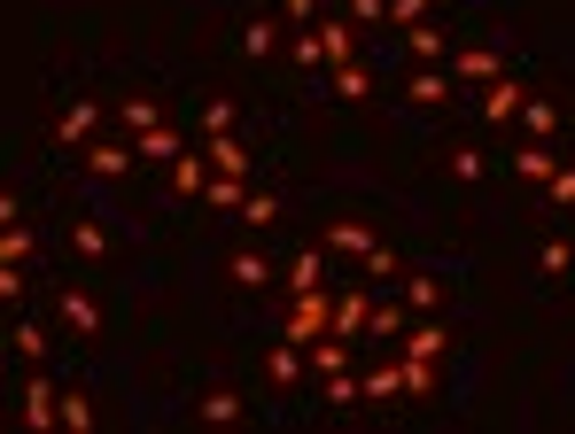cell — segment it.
<instances>
[{"label":"cell","mask_w":575,"mask_h":434,"mask_svg":"<svg viewBox=\"0 0 575 434\" xmlns=\"http://www.w3.org/2000/svg\"><path fill=\"white\" fill-rule=\"evenodd\" d=\"M326 326H335V295H326V288H296L288 295V341H319Z\"/></svg>","instance_id":"cell-1"},{"label":"cell","mask_w":575,"mask_h":434,"mask_svg":"<svg viewBox=\"0 0 575 434\" xmlns=\"http://www.w3.org/2000/svg\"><path fill=\"white\" fill-rule=\"evenodd\" d=\"M16 419L32 426V434H47V426H62V388L39 373V380H24V396H16Z\"/></svg>","instance_id":"cell-2"},{"label":"cell","mask_w":575,"mask_h":434,"mask_svg":"<svg viewBox=\"0 0 575 434\" xmlns=\"http://www.w3.org/2000/svg\"><path fill=\"white\" fill-rule=\"evenodd\" d=\"M451 78L482 94L490 78H506V55H498V47H482V39H467V47H451Z\"/></svg>","instance_id":"cell-3"},{"label":"cell","mask_w":575,"mask_h":434,"mask_svg":"<svg viewBox=\"0 0 575 434\" xmlns=\"http://www.w3.org/2000/svg\"><path fill=\"white\" fill-rule=\"evenodd\" d=\"M78 163H87L94 179H125V171H133L140 155H133V140H102V132H94L87 148H78Z\"/></svg>","instance_id":"cell-4"},{"label":"cell","mask_w":575,"mask_h":434,"mask_svg":"<svg viewBox=\"0 0 575 434\" xmlns=\"http://www.w3.org/2000/svg\"><path fill=\"white\" fill-rule=\"evenodd\" d=\"M366 318H373V295H366V280H350V288L335 295V326H326V333H335V341H358Z\"/></svg>","instance_id":"cell-5"},{"label":"cell","mask_w":575,"mask_h":434,"mask_svg":"<svg viewBox=\"0 0 575 434\" xmlns=\"http://www.w3.org/2000/svg\"><path fill=\"white\" fill-rule=\"evenodd\" d=\"M444 350H451V333H444V318H436V310H421L413 326H404V357H428V365H436Z\"/></svg>","instance_id":"cell-6"},{"label":"cell","mask_w":575,"mask_h":434,"mask_svg":"<svg viewBox=\"0 0 575 434\" xmlns=\"http://www.w3.org/2000/svg\"><path fill=\"white\" fill-rule=\"evenodd\" d=\"M203 163L218 171V179H250V148H241L233 132H210L203 140Z\"/></svg>","instance_id":"cell-7"},{"label":"cell","mask_w":575,"mask_h":434,"mask_svg":"<svg viewBox=\"0 0 575 434\" xmlns=\"http://www.w3.org/2000/svg\"><path fill=\"white\" fill-rule=\"evenodd\" d=\"M521 102H529V94H521L514 78H490V85H482V117H490V125H514Z\"/></svg>","instance_id":"cell-8"},{"label":"cell","mask_w":575,"mask_h":434,"mask_svg":"<svg viewBox=\"0 0 575 434\" xmlns=\"http://www.w3.org/2000/svg\"><path fill=\"white\" fill-rule=\"evenodd\" d=\"M55 132H62V148H87V140H94V132H102V102H70V109H62V125H55Z\"/></svg>","instance_id":"cell-9"},{"label":"cell","mask_w":575,"mask_h":434,"mask_svg":"<svg viewBox=\"0 0 575 434\" xmlns=\"http://www.w3.org/2000/svg\"><path fill=\"white\" fill-rule=\"evenodd\" d=\"M552 171H560V155H552V140H529V148L514 155V179H529V187H544V179H552Z\"/></svg>","instance_id":"cell-10"},{"label":"cell","mask_w":575,"mask_h":434,"mask_svg":"<svg viewBox=\"0 0 575 434\" xmlns=\"http://www.w3.org/2000/svg\"><path fill=\"white\" fill-rule=\"evenodd\" d=\"M366 248H373V233H366L358 218H335V225H326V256H350V265H358Z\"/></svg>","instance_id":"cell-11"},{"label":"cell","mask_w":575,"mask_h":434,"mask_svg":"<svg viewBox=\"0 0 575 434\" xmlns=\"http://www.w3.org/2000/svg\"><path fill=\"white\" fill-rule=\"evenodd\" d=\"M303 365H311L319 380H335V373H350V341H335V333H319V341H311V357H303Z\"/></svg>","instance_id":"cell-12"},{"label":"cell","mask_w":575,"mask_h":434,"mask_svg":"<svg viewBox=\"0 0 575 434\" xmlns=\"http://www.w3.org/2000/svg\"><path fill=\"white\" fill-rule=\"evenodd\" d=\"M62 326H70V333H102V310H94L87 288H62Z\"/></svg>","instance_id":"cell-13"},{"label":"cell","mask_w":575,"mask_h":434,"mask_svg":"<svg viewBox=\"0 0 575 434\" xmlns=\"http://www.w3.org/2000/svg\"><path fill=\"white\" fill-rule=\"evenodd\" d=\"M187 140L172 132V125H148V132H133V155H148V163H172Z\"/></svg>","instance_id":"cell-14"},{"label":"cell","mask_w":575,"mask_h":434,"mask_svg":"<svg viewBox=\"0 0 575 434\" xmlns=\"http://www.w3.org/2000/svg\"><path fill=\"white\" fill-rule=\"evenodd\" d=\"M203 202H210L218 218H241V202H250V179H218V171H210V187H203Z\"/></svg>","instance_id":"cell-15"},{"label":"cell","mask_w":575,"mask_h":434,"mask_svg":"<svg viewBox=\"0 0 575 434\" xmlns=\"http://www.w3.org/2000/svg\"><path fill=\"white\" fill-rule=\"evenodd\" d=\"M514 125H521V132H529V140H552V132H560V109H552V102H544V94H529V102H521V117H514Z\"/></svg>","instance_id":"cell-16"},{"label":"cell","mask_w":575,"mask_h":434,"mask_svg":"<svg viewBox=\"0 0 575 434\" xmlns=\"http://www.w3.org/2000/svg\"><path fill=\"white\" fill-rule=\"evenodd\" d=\"M226 280H233V288H265V280H273V265H265L257 248H233V265H226Z\"/></svg>","instance_id":"cell-17"},{"label":"cell","mask_w":575,"mask_h":434,"mask_svg":"<svg viewBox=\"0 0 575 434\" xmlns=\"http://www.w3.org/2000/svg\"><path fill=\"white\" fill-rule=\"evenodd\" d=\"M413 102H428V109H436V102H451V70L421 62V70H413Z\"/></svg>","instance_id":"cell-18"},{"label":"cell","mask_w":575,"mask_h":434,"mask_svg":"<svg viewBox=\"0 0 575 434\" xmlns=\"http://www.w3.org/2000/svg\"><path fill=\"white\" fill-rule=\"evenodd\" d=\"M172 187H180V195H203V187H210V163L180 148V155H172Z\"/></svg>","instance_id":"cell-19"},{"label":"cell","mask_w":575,"mask_h":434,"mask_svg":"<svg viewBox=\"0 0 575 434\" xmlns=\"http://www.w3.org/2000/svg\"><path fill=\"white\" fill-rule=\"evenodd\" d=\"M396 373H404V396H413V403L436 396V365H428V357H396Z\"/></svg>","instance_id":"cell-20"},{"label":"cell","mask_w":575,"mask_h":434,"mask_svg":"<svg viewBox=\"0 0 575 434\" xmlns=\"http://www.w3.org/2000/svg\"><path fill=\"white\" fill-rule=\"evenodd\" d=\"M296 288H326V248H303L296 265H288V295Z\"/></svg>","instance_id":"cell-21"},{"label":"cell","mask_w":575,"mask_h":434,"mask_svg":"<svg viewBox=\"0 0 575 434\" xmlns=\"http://www.w3.org/2000/svg\"><path fill=\"white\" fill-rule=\"evenodd\" d=\"M288 62H296V70H326V55H319V24L288 32Z\"/></svg>","instance_id":"cell-22"},{"label":"cell","mask_w":575,"mask_h":434,"mask_svg":"<svg viewBox=\"0 0 575 434\" xmlns=\"http://www.w3.org/2000/svg\"><path fill=\"white\" fill-rule=\"evenodd\" d=\"M350 39H358L350 24H319V55H326V70H335V62H358V55H350Z\"/></svg>","instance_id":"cell-23"},{"label":"cell","mask_w":575,"mask_h":434,"mask_svg":"<svg viewBox=\"0 0 575 434\" xmlns=\"http://www.w3.org/2000/svg\"><path fill=\"white\" fill-rule=\"evenodd\" d=\"M273 47H280V24H273V16H257V24H241V55H257V62H265Z\"/></svg>","instance_id":"cell-24"},{"label":"cell","mask_w":575,"mask_h":434,"mask_svg":"<svg viewBox=\"0 0 575 434\" xmlns=\"http://www.w3.org/2000/svg\"><path fill=\"white\" fill-rule=\"evenodd\" d=\"M195 411H203L210 426H233V419H241V396H233V388H210V396H203Z\"/></svg>","instance_id":"cell-25"},{"label":"cell","mask_w":575,"mask_h":434,"mask_svg":"<svg viewBox=\"0 0 575 434\" xmlns=\"http://www.w3.org/2000/svg\"><path fill=\"white\" fill-rule=\"evenodd\" d=\"M335 94H343V102H366V94H373L366 62H335Z\"/></svg>","instance_id":"cell-26"},{"label":"cell","mask_w":575,"mask_h":434,"mask_svg":"<svg viewBox=\"0 0 575 434\" xmlns=\"http://www.w3.org/2000/svg\"><path fill=\"white\" fill-rule=\"evenodd\" d=\"M265 373H273L280 388H296V380H303V357H296V341H288V350H273V357H265Z\"/></svg>","instance_id":"cell-27"},{"label":"cell","mask_w":575,"mask_h":434,"mask_svg":"<svg viewBox=\"0 0 575 434\" xmlns=\"http://www.w3.org/2000/svg\"><path fill=\"white\" fill-rule=\"evenodd\" d=\"M117 117H125V132H148V125H163V109H156V102H140V94H133V102H117Z\"/></svg>","instance_id":"cell-28"},{"label":"cell","mask_w":575,"mask_h":434,"mask_svg":"<svg viewBox=\"0 0 575 434\" xmlns=\"http://www.w3.org/2000/svg\"><path fill=\"white\" fill-rule=\"evenodd\" d=\"M366 396H373V403L404 396V373H396V365H373V373H366Z\"/></svg>","instance_id":"cell-29"},{"label":"cell","mask_w":575,"mask_h":434,"mask_svg":"<svg viewBox=\"0 0 575 434\" xmlns=\"http://www.w3.org/2000/svg\"><path fill=\"white\" fill-rule=\"evenodd\" d=\"M9 341H16V357H24V365H47V333H39V326H16Z\"/></svg>","instance_id":"cell-30"},{"label":"cell","mask_w":575,"mask_h":434,"mask_svg":"<svg viewBox=\"0 0 575 434\" xmlns=\"http://www.w3.org/2000/svg\"><path fill=\"white\" fill-rule=\"evenodd\" d=\"M32 256V233L24 225H0V265H24Z\"/></svg>","instance_id":"cell-31"},{"label":"cell","mask_w":575,"mask_h":434,"mask_svg":"<svg viewBox=\"0 0 575 434\" xmlns=\"http://www.w3.org/2000/svg\"><path fill=\"white\" fill-rule=\"evenodd\" d=\"M413 55H421V62H451V47H444V32H428V24H413Z\"/></svg>","instance_id":"cell-32"},{"label":"cell","mask_w":575,"mask_h":434,"mask_svg":"<svg viewBox=\"0 0 575 434\" xmlns=\"http://www.w3.org/2000/svg\"><path fill=\"white\" fill-rule=\"evenodd\" d=\"M366 333H373V341H396V333H404V310H389V303H373V318H366Z\"/></svg>","instance_id":"cell-33"},{"label":"cell","mask_w":575,"mask_h":434,"mask_svg":"<svg viewBox=\"0 0 575 434\" xmlns=\"http://www.w3.org/2000/svg\"><path fill=\"white\" fill-rule=\"evenodd\" d=\"M70 241H78V256H110V225H94V218H87V225H78Z\"/></svg>","instance_id":"cell-34"},{"label":"cell","mask_w":575,"mask_h":434,"mask_svg":"<svg viewBox=\"0 0 575 434\" xmlns=\"http://www.w3.org/2000/svg\"><path fill=\"white\" fill-rule=\"evenodd\" d=\"M326 403H343V411H350V403H366V380H350V373H335V380H326Z\"/></svg>","instance_id":"cell-35"},{"label":"cell","mask_w":575,"mask_h":434,"mask_svg":"<svg viewBox=\"0 0 575 434\" xmlns=\"http://www.w3.org/2000/svg\"><path fill=\"white\" fill-rule=\"evenodd\" d=\"M544 195H552L560 210H575V163H560V171H552V179H544Z\"/></svg>","instance_id":"cell-36"},{"label":"cell","mask_w":575,"mask_h":434,"mask_svg":"<svg viewBox=\"0 0 575 434\" xmlns=\"http://www.w3.org/2000/svg\"><path fill=\"white\" fill-rule=\"evenodd\" d=\"M203 132H233V102H226V94L203 102Z\"/></svg>","instance_id":"cell-37"},{"label":"cell","mask_w":575,"mask_h":434,"mask_svg":"<svg viewBox=\"0 0 575 434\" xmlns=\"http://www.w3.org/2000/svg\"><path fill=\"white\" fill-rule=\"evenodd\" d=\"M537 265H544V272H552V280H560V272H567V265H575V248H567V241H544V248H537Z\"/></svg>","instance_id":"cell-38"},{"label":"cell","mask_w":575,"mask_h":434,"mask_svg":"<svg viewBox=\"0 0 575 434\" xmlns=\"http://www.w3.org/2000/svg\"><path fill=\"white\" fill-rule=\"evenodd\" d=\"M62 426L87 434V426H94V403H87V396H62Z\"/></svg>","instance_id":"cell-39"},{"label":"cell","mask_w":575,"mask_h":434,"mask_svg":"<svg viewBox=\"0 0 575 434\" xmlns=\"http://www.w3.org/2000/svg\"><path fill=\"white\" fill-rule=\"evenodd\" d=\"M482 171H490V155H474V148H459V155H451V179H467V187H474Z\"/></svg>","instance_id":"cell-40"},{"label":"cell","mask_w":575,"mask_h":434,"mask_svg":"<svg viewBox=\"0 0 575 434\" xmlns=\"http://www.w3.org/2000/svg\"><path fill=\"white\" fill-rule=\"evenodd\" d=\"M358 265H366V280H389V272H396V256H389V248H381V241H373V248H366V256H358Z\"/></svg>","instance_id":"cell-41"},{"label":"cell","mask_w":575,"mask_h":434,"mask_svg":"<svg viewBox=\"0 0 575 434\" xmlns=\"http://www.w3.org/2000/svg\"><path fill=\"white\" fill-rule=\"evenodd\" d=\"M280 210H273V195H250V202H241V225H273Z\"/></svg>","instance_id":"cell-42"},{"label":"cell","mask_w":575,"mask_h":434,"mask_svg":"<svg viewBox=\"0 0 575 434\" xmlns=\"http://www.w3.org/2000/svg\"><path fill=\"white\" fill-rule=\"evenodd\" d=\"M389 16H396L404 32H413V24H428V0H389Z\"/></svg>","instance_id":"cell-43"},{"label":"cell","mask_w":575,"mask_h":434,"mask_svg":"<svg viewBox=\"0 0 575 434\" xmlns=\"http://www.w3.org/2000/svg\"><path fill=\"white\" fill-rule=\"evenodd\" d=\"M404 295H413V310H436V303H444V288H436V280H404Z\"/></svg>","instance_id":"cell-44"},{"label":"cell","mask_w":575,"mask_h":434,"mask_svg":"<svg viewBox=\"0 0 575 434\" xmlns=\"http://www.w3.org/2000/svg\"><path fill=\"white\" fill-rule=\"evenodd\" d=\"M0 303H24V265H0Z\"/></svg>","instance_id":"cell-45"},{"label":"cell","mask_w":575,"mask_h":434,"mask_svg":"<svg viewBox=\"0 0 575 434\" xmlns=\"http://www.w3.org/2000/svg\"><path fill=\"white\" fill-rule=\"evenodd\" d=\"M350 16H358V24H381V16H389V0H350Z\"/></svg>","instance_id":"cell-46"},{"label":"cell","mask_w":575,"mask_h":434,"mask_svg":"<svg viewBox=\"0 0 575 434\" xmlns=\"http://www.w3.org/2000/svg\"><path fill=\"white\" fill-rule=\"evenodd\" d=\"M280 9H288V32H303V24H311V9H319V0H280Z\"/></svg>","instance_id":"cell-47"},{"label":"cell","mask_w":575,"mask_h":434,"mask_svg":"<svg viewBox=\"0 0 575 434\" xmlns=\"http://www.w3.org/2000/svg\"><path fill=\"white\" fill-rule=\"evenodd\" d=\"M0 225H16V195H0Z\"/></svg>","instance_id":"cell-48"}]
</instances>
